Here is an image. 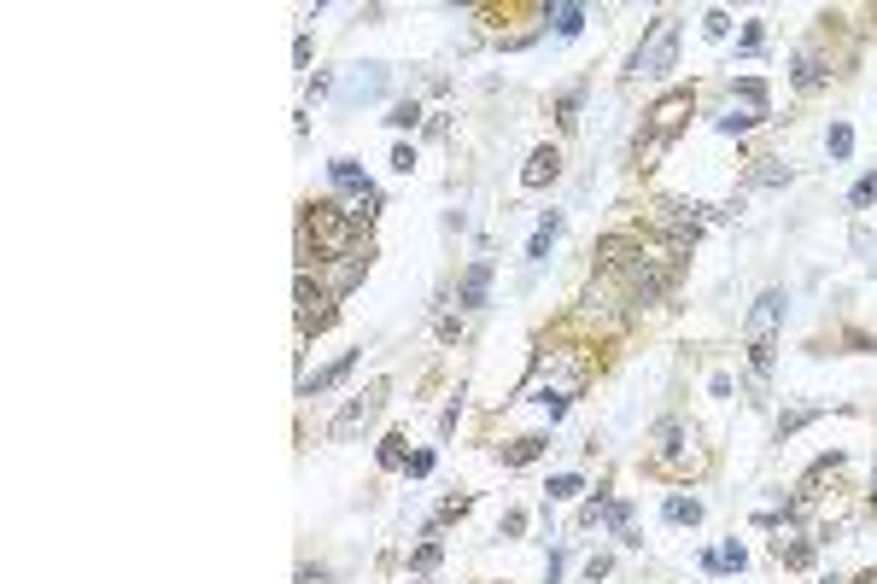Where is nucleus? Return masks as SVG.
<instances>
[{
  "label": "nucleus",
  "instance_id": "nucleus-1",
  "mask_svg": "<svg viewBox=\"0 0 877 584\" xmlns=\"http://www.w3.org/2000/svg\"><path fill=\"white\" fill-rule=\"evenodd\" d=\"M685 117H690V88H673L656 111H649V141H637V164H644V170H656V158L678 141Z\"/></svg>",
  "mask_w": 877,
  "mask_h": 584
},
{
  "label": "nucleus",
  "instance_id": "nucleus-2",
  "mask_svg": "<svg viewBox=\"0 0 877 584\" xmlns=\"http://www.w3.org/2000/svg\"><path fill=\"white\" fill-rule=\"evenodd\" d=\"M673 65H678V18H656V24H649V35H644V47L632 53V76L661 82Z\"/></svg>",
  "mask_w": 877,
  "mask_h": 584
},
{
  "label": "nucleus",
  "instance_id": "nucleus-3",
  "mask_svg": "<svg viewBox=\"0 0 877 584\" xmlns=\"http://www.w3.org/2000/svg\"><path fill=\"white\" fill-rule=\"evenodd\" d=\"M778 322H784V292H760L755 298V310H749V363H755V374H767L772 368V333Z\"/></svg>",
  "mask_w": 877,
  "mask_h": 584
},
{
  "label": "nucleus",
  "instance_id": "nucleus-4",
  "mask_svg": "<svg viewBox=\"0 0 877 584\" xmlns=\"http://www.w3.org/2000/svg\"><path fill=\"white\" fill-rule=\"evenodd\" d=\"M760 117H767V88H760L755 76H743V82H737V100H726V106H719L714 129H726V135H743V129H755Z\"/></svg>",
  "mask_w": 877,
  "mask_h": 584
},
{
  "label": "nucleus",
  "instance_id": "nucleus-5",
  "mask_svg": "<svg viewBox=\"0 0 877 584\" xmlns=\"http://www.w3.org/2000/svg\"><path fill=\"white\" fill-rule=\"evenodd\" d=\"M381 403H386V380H374L369 392H357V398H352V403H345V409L328 421V438H333V444L357 438V433H363V427L374 421V415H381Z\"/></svg>",
  "mask_w": 877,
  "mask_h": 584
},
{
  "label": "nucleus",
  "instance_id": "nucleus-6",
  "mask_svg": "<svg viewBox=\"0 0 877 584\" xmlns=\"http://www.w3.org/2000/svg\"><path fill=\"white\" fill-rule=\"evenodd\" d=\"M333 304L340 298H328V287H311V275H299V333L304 339L333 327Z\"/></svg>",
  "mask_w": 877,
  "mask_h": 584
},
{
  "label": "nucleus",
  "instance_id": "nucleus-7",
  "mask_svg": "<svg viewBox=\"0 0 877 584\" xmlns=\"http://www.w3.org/2000/svg\"><path fill=\"white\" fill-rule=\"evenodd\" d=\"M485 292H492V263L474 257V263H468V275L456 281V304H463V310H480Z\"/></svg>",
  "mask_w": 877,
  "mask_h": 584
},
{
  "label": "nucleus",
  "instance_id": "nucleus-8",
  "mask_svg": "<svg viewBox=\"0 0 877 584\" xmlns=\"http://www.w3.org/2000/svg\"><path fill=\"white\" fill-rule=\"evenodd\" d=\"M386 88V65H357V76L340 88V106H357V100H374Z\"/></svg>",
  "mask_w": 877,
  "mask_h": 584
},
{
  "label": "nucleus",
  "instance_id": "nucleus-9",
  "mask_svg": "<svg viewBox=\"0 0 877 584\" xmlns=\"http://www.w3.org/2000/svg\"><path fill=\"white\" fill-rule=\"evenodd\" d=\"M656 222H661V228H673V234H696V228H702V205L661 199V205H656Z\"/></svg>",
  "mask_w": 877,
  "mask_h": 584
},
{
  "label": "nucleus",
  "instance_id": "nucleus-10",
  "mask_svg": "<svg viewBox=\"0 0 877 584\" xmlns=\"http://www.w3.org/2000/svg\"><path fill=\"white\" fill-rule=\"evenodd\" d=\"M556 176H562V152L538 146L533 158H526V170H521V187H545V182H556Z\"/></svg>",
  "mask_w": 877,
  "mask_h": 584
},
{
  "label": "nucleus",
  "instance_id": "nucleus-11",
  "mask_svg": "<svg viewBox=\"0 0 877 584\" xmlns=\"http://www.w3.org/2000/svg\"><path fill=\"white\" fill-rule=\"evenodd\" d=\"M363 269H369V257L363 252H352V257H333V275H328V298H345L357 281H363Z\"/></svg>",
  "mask_w": 877,
  "mask_h": 584
},
{
  "label": "nucleus",
  "instance_id": "nucleus-12",
  "mask_svg": "<svg viewBox=\"0 0 877 584\" xmlns=\"http://www.w3.org/2000/svg\"><path fill=\"white\" fill-rule=\"evenodd\" d=\"M352 368H357V351H345L340 363H328L322 374H304V386H299V392H304V398H322L328 386H340V380H345V374H352Z\"/></svg>",
  "mask_w": 877,
  "mask_h": 584
},
{
  "label": "nucleus",
  "instance_id": "nucleus-13",
  "mask_svg": "<svg viewBox=\"0 0 877 584\" xmlns=\"http://www.w3.org/2000/svg\"><path fill=\"white\" fill-rule=\"evenodd\" d=\"M702 567H708V573H743L749 555H743V544H726V549H708Z\"/></svg>",
  "mask_w": 877,
  "mask_h": 584
},
{
  "label": "nucleus",
  "instance_id": "nucleus-14",
  "mask_svg": "<svg viewBox=\"0 0 877 584\" xmlns=\"http://www.w3.org/2000/svg\"><path fill=\"white\" fill-rule=\"evenodd\" d=\"M556 234H562V216H556V211H545V222H538V234H533V246H526V263H545Z\"/></svg>",
  "mask_w": 877,
  "mask_h": 584
},
{
  "label": "nucleus",
  "instance_id": "nucleus-15",
  "mask_svg": "<svg viewBox=\"0 0 877 584\" xmlns=\"http://www.w3.org/2000/svg\"><path fill=\"white\" fill-rule=\"evenodd\" d=\"M667 520H673V526H696V520H702V503H696V497H667Z\"/></svg>",
  "mask_w": 877,
  "mask_h": 584
},
{
  "label": "nucleus",
  "instance_id": "nucleus-16",
  "mask_svg": "<svg viewBox=\"0 0 877 584\" xmlns=\"http://www.w3.org/2000/svg\"><path fill=\"white\" fill-rule=\"evenodd\" d=\"M545 18L556 24V35H579L585 30V6H550Z\"/></svg>",
  "mask_w": 877,
  "mask_h": 584
},
{
  "label": "nucleus",
  "instance_id": "nucleus-17",
  "mask_svg": "<svg viewBox=\"0 0 877 584\" xmlns=\"http://www.w3.org/2000/svg\"><path fill=\"white\" fill-rule=\"evenodd\" d=\"M819 82H825V65L813 53H796V88H819Z\"/></svg>",
  "mask_w": 877,
  "mask_h": 584
},
{
  "label": "nucleus",
  "instance_id": "nucleus-18",
  "mask_svg": "<svg viewBox=\"0 0 877 584\" xmlns=\"http://www.w3.org/2000/svg\"><path fill=\"white\" fill-rule=\"evenodd\" d=\"M538 450H545V438H515L509 450H504V462H509V468H526V462H533Z\"/></svg>",
  "mask_w": 877,
  "mask_h": 584
},
{
  "label": "nucleus",
  "instance_id": "nucleus-19",
  "mask_svg": "<svg viewBox=\"0 0 877 584\" xmlns=\"http://www.w3.org/2000/svg\"><path fill=\"white\" fill-rule=\"evenodd\" d=\"M778 561H790V567H807V561H813V549H807L801 538H790V532H784V538H778Z\"/></svg>",
  "mask_w": 877,
  "mask_h": 584
},
{
  "label": "nucleus",
  "instance_id": "nucleus-20",
  "mask_svg": "<svg viewBox=\"0 0 877 584\" xmlns=\"http://www.w3.org/2000/svg\"><path fill=\"white\" fill-rule=\"evenodd\" d=\"M433 567H439V538H427V544H422V549H415V561H410V573H415V579H427V573H433Z\"/></svg>",
  "mask_w": 877,
  "mask_h": 584
},
{
  "label": "nucleus",
  "instance_id": "nucleus-21",
  "mask_svg": "<svg viewBox=\"0 0 877 584\" xmlns=\"http://www.w3.org/2000/svg\"><path fill=\"white\" fill-rule=\"evenodd\" d=\"M579 94L585 88H567L562 100H556V123H562V129H574V123H579Z\"/></svg>",
  "mask_w": 877,
  "mask_h": 584
},
{
  "label": "nucleus",
  "instance_id": "nucleus-22",
  "mask_svg": "<svg viewBox=\"0 0 877 584\" xmlns=\"http://www.w3.org/2000/svg\"><path fill=\"white\" fill-rule=\"evenodd\" d=\"M579 491H585V485H579V474H556L545 497H550V503H567V497H579Z\"/></svg>",
  "mask_w": 877,
  "mask_h": 584
},
{
  "label": "nucleus",
  "instance_id": "nucleus-23",
  "mask_svg": "<svg viewBox=\"0 0 877 584\" xmlns=\"http://www.w3.org/2000/svg\"><path fill=\"white\" fill-rule=\"evenodd\" d=\"M381 468H410V456H403V438H381Z\"/></svg>",
  "mask_w": 877,
  "mask_h": 584
},
{
  "label": "nucleus",
  "instance_id": "nucleus-24",
  "mask_svg": "<svg viewBox=\"0 0 877 584\" xmlns=\"http://www.w3.org/2000/svg\"><path fill=\"white\" fill-rule=\"evenodd\" d=\"M854 152V129L848 123H831V158H848Z\"/></svg>",
  "mask_w": 877,
  "mask_h": 584
},
{
  "label": "nucleus",
  "instance_id": "nucleus-25",
  "mask_svg": "<svg viewBox=\"0 0 877 584\" xmlns=\"http://www.w3.org/2000/svg\"><path fill=\"white\" fill-rule=\"evenodd\" d=\"M386 123H393V129H415V123H422V111H415V100H403V106L386 111Z\"/></svg>",
  "mask_w": 877,
  "mask_h": 584
},
{
  "label": "nucleus",
  "instance_id": "nucleus-26",
  "mask_svg": "<svg viewBox=\"0 0 877 584\" xmlns=\"http://www.w3.org/2000/svg\"><path fill=\"white\" fill-rule=\"evenodd\" d=\"M848 205H854V211H866V205H877V176H866V182H854V193H848Z\"/></svg>",
  "mask_w": 877,
  "mask_h": 584
},
{
  "label": "nucleus",
  "instance_id": "nucleus-27",
  "mask_svg": "<svg viewBox=\"0 0 877 584\" xmlns=\"http://www.w3.org/2000/svg\"><path fill=\"white\" fill-rule=\"evenodd\" d=\"M726 30H731V18H726V12H719V6H714V12H708V18H702V35H714V41H719V35H726Z\"/></svg>",
  "mask_w": 877,
  "mask_h": 584
},
{
  "label": "nucleus",
  "instance_id": "nucleus-28",
  "mask_svg": "<svg viewBox=\"0 0 877 584\" xmlns=\"http://www.w3.org/2000/svg\"><path fill=\"white\" fill-rule=\"evenodd\" d=\"M801 421H813V409H790V415H784V421H778V433H796V427H801Z\"/></svg>",
  "mask_w": 877,
  "mask_h": 584
},
{
  "label": "nucleus",
  "instance_id": "nucleus-29",
  "mask_svg": "<svg viewBox=\"0 0 877 584\" xmlns=\"http://www.w3.org/2000/svg\"><path fill=\"white\" fill-rule=\"evenodd\" d=\"M393 170H398V176H410V170H415V152H410V146H398V152H393Z\"/></svg>",
  "mask_w": 877,
  "mask_h": 584
},
{
  "label": "nucleus",
  "instance_id": "nucleus-30",
  "mask_svg": "<svg viewBox=\"0 0 877 584\" xmlns=\"http://www.w3.org/2000/svg\"><path fill=\"white\" fill-rule=\"evenodd\" d=\"M410 474H415V479H422V474H433V456H427V450H415V456H410Z\"/></svg>",
  "mask_w": 877,
  "mask_h": 584
},
{
  "label": "nucleus",
  "instance_id": "nucleus-31",
  "mask_svg": "<svg viewBox=\"0 0 877 584\" xmlns=\"http://www.w3.org/2000/svg\"><path fill=\"white\" fill-rule=\"evenodd\" d=\"M603 573H608V555H591V561H585V579H591V584H597V579H603Z\"/></svg>",
  "mask_w": 877,
  "mask_h": 584
},
{
  "label": "nucleus",
  "instance_id": "nucleus-32",
  "mask_svg": "<svg viewBox=\"0 0 877 584\" xmlns=\"http://www.w3.org/2000/svg\"><path fill=\"white\" fill-rule=\"evenodd\" d=\"M299 584H328V573L322 567H299Z\"/></svg>",
  "mask_w": 877,
  "mask_h": 584
},
{
  "label": "nucleus",
  "instance_id": "nucleus-33",
  "mask_svg": "<svg viewBox=\"0 0 877 584\" xmlns=\"http://www.w3.org/2000/svg\"><path fill=\"white\" fill-rule=\"evenodd\" d=\"M415 584H427V579H415Z\"/></svg>",
  "mask_w": 877,
  "mask_h": 584
}]
</instances>
